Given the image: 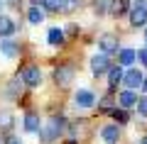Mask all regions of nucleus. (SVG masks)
<instances>
[{
    "mask_svg": "<svg viewBox=\"0 0 147 144\" xmlns=\"http://www.w3.org/2000/svg\"><path fill=\"white\" fill-rule=\"evenodd\" d=\"M98 46L103 49V54L118 52V37H115V34H103V37L98 39Z\"/></svg>",
    "mask_w": 147,
    "mask_h": 144,
    "instance_id": "nucleus-7",
    "label": "nucleus"
},
{
    "mask_svg": "<svg viewBox=\"0 0 147 144\" xmlns=\"http://www.w3.org/2000/svg\"><path fill=\"white\" fill-rule=\"evenodd\" d=\"M142 90H147V81H142Z\"/></svg>",
    "mask_w": 147,
    "mask_h": 144,
    "instance_id": "nucleus-29",
    "label": "nucleus"
},
{
    "mask_svg": "<svg viewBox=\"0 0 147 144\" xmlns=\"http://www.w3.org/2000/svg\"><path fill=\"white\" fill-rule=\"evenodd\" d=\"M118 103H120L123 110H127V108H132V105H137V95L132 90H123L120 95H118Z\"/></svg>",
    "mask_w": 147,
    "mask_h": 144,
    "instance_id": "nucleus-11",
    "label": "nucleus"
},
{
    "mask_svg": "<svg viewBox=\"0 0 147 144\" xmlns=\"http://www.w3.org/2000/svg\"><path fill=\"white\" fill-rule=\"evenodd\" d=\"M137 110L147 117V98H140V100H137Z\"/></svg>",
    "mask_w": 147,
    "mask_h": 144,
    "instance_id": "nucleus-25",
    "label": "nucleus"
},
{
    "mask_svg": "<svg viewBox=\"0 0 147 144\" xmlns=\"http://www.w3.org/2000/svg\"><path fill=\"white\" fill-rule=\"evenodd\" d=\"M93 103H96V95L91 90H79L76 93V105L79 108H93Z\"/></svg>",
    "mask_w": 147,
    "mask_h": 144,
    "instance_id": "nucleus-9",
    "label": "nucleus"
},
{
    "mask_svg": "<svg viewBox=\"0 0 147 144\" xmlns=\"http://www.w3.org/2000/svg\"><path fill=\"white\" fill-rule=\"evenodd\" d=\"M27 17H30L32 25H39V22L44 20V12L39 10V7H30V12H27Z\"/></svg>",
    "mask_w": 147,
    "mask_h": 144,
    "instance_id": "nucleus-18",
    "label": "nucleus"
},
{
    "mask_svg": "<svg viewBox=\"0 0 147 144\" xmlns=\"http://www.w3.org/2000/svg\"><path fill=\"white\" fill-rule=\"evenodd\" d=\"M47 39H49V44H52V46H61V42H64V32L59 29V27H52Z\"/></svg>",
    "mask_w": 147,
    "mask_h": 144,
    "instance_id": "nucleus-16",
    "label": "nucleus"
},
{
    "mask_svg": "<svg viewBox=\"0 0 147 144\" xmlns=\"http://www.w3.org/2000/svg\"><path fill=\"white\" fill-rule=\"evenodd\" d=\"M3 5H5V0H0V7H3Z\"/></svg>",
    "mask_w": 147,
    "mask_h": 144,
    "instance_id": "nucleus-31",
    "label": "nucleus"
},
{
    "mask_svg": "<svg viewBox=\"0 0 147 144\" xmlns=\"http://www.w3.org/2000/svg\"><path fill=\"white\" fill-rule=\"evenodd\" d=\"M22 83H25L27 88H37L39 83H42V71H39V66H25L20 73Z\"/></svg>",
    "mask_w": 147,
    "mask_h": 144,
    "instance_id": "nucleus-2",
    "label": "nucleus"
},
{
    "mask_svg": "<svg viewBox=\"0 0 147 144\" xmlns=\"http://www.w3.org/2000/svg\"><path fill=\"white\" fill-rule=\"evenodd\" d=\"M120 81H123V66H120V64H118V66H110L108 68V86L115 88Z\"/></svg>",
    "mask_w": 147,
    "mask_h": 144,
    "instance_id": "nucleus-13",
    "label": "nucleus"
},
{
    "mask_svg": "<svg viewBox=\"0 0 147 144\" xmlns=\"http://www.w3.org/2000/svg\"><path fill=\"white\" fill-rule=\"evenodd\" d=\"M137 59H140V64H142V66H147V46L137 52Z\"/></svg>",
    "mask_w": 147,
    "mask_h": 144,
    "instance_id": "nucleus-26",
    "label": "nucleus"
},
{
    "mask_svg": "<svg viewBox=\"0 0 147 144\" xmlns=\"http://www.w3.org/2000/svg\"><path fill=\"white\" fill-rule=\"evenodd\" d=\"M145 42H147V32H145Z\"/></svg>",
    "mask_w": 147,
    "mask_h": 144,
    "instance_id": "nucleus-33",
    "label": "nucleus"
},
{
    "mask_svg": "<svg viewBox=\"0 0 147 144\" xmlns=\"http://www.w3.org/2000/svg\"><path fill=\"white\" fill-rule=\"evenodd\" d=\"M20 81H22V78H15V81L10 83V88H7V95H10V98H12V95H17V86H20Z\"/></svg>",
    "mask_w": 147,
    "mask_h": 144,
    "instance_id": "nucleus-24",
    "label": "nucleus"
},
{
    "mask_svg": "<svg viewBox=\"0 0 147 144\" xmlns=\"http://www.w3.org/2000/svg\"><path fill=\"white\" fill-rule=\"evenodd\" d=\"M137 59V52H132V49H120V56H118V64L120 66H132Z\"/></svg>",
    "mask_w": 147,
    "mask_h": 144,
    "instance_id": "nucleus-14",
    "label": "nucleus"
},
{
    "mask_svg": "<svg viewBox=\"0 0 147 144\" xmlns=\"http://www.w3.org/2000/svg\"><path fill=\"white\" fill-rule=\"evenodd\" d=\"M113 117H115V122H118V125H125L127 120H130L125 110H113Z\"/></svg>",
    "mask_w": 147,
    "mask_h": 144,
    "instance_id": "nucleus-23",
    "label": "nucleus"
},
{
    "mask_svg": "<svg viewBox=\"0 0 147 144\" xmlns=\"http://www.w3.org/2000/svg\"><path fill=\"white\" fill-rule=\"evenodd\" d=\"M140 144H147V137H142V139H140Z\"/></svg>",
    "mask_w": 147,
    "mask_h": 144,
    "instance_id": "nucleus-30",
    "label": "nucleus"
},
{
    "mask_svg": "<svg viewBox=\"0 0 147 144\" xmlns=\"http://www.w3.org/2000/svg\"><path fill=\"white\" fill-rule=\"evenodd\" d=\"M54 81H57V86H59V88L71 86V81H74V66H69V64L59 66L57 71H54Z\"/></svg>",
    "mask_w": 147,
    "mask_h": 144,
    "instance_id": "nucleus-3",
    "label": "nucleus"
},
{
    "mask_svg": "<svg viewBox=\"0 0 147 144\" xmlns=\"http://www.w3.org/2000/svg\"><path fill=\"white\" fill-rule=\"evenodd\" d=\"M142 81H145V78H142V73L137 71V68H130V71L123 76V83H125L130 90H135V88H142Z\"/></svg>",
    "mask_w": 147,
    "mask_h": 144,
    "instance_id": "nucleus-5",
    "label": "nucleus"
},
{
    "mask_svg": "<svg viewBox=\"0 0 147 144\" xmlns=\"http://www.w3.org/2000/svg\"><path fill=\"white\" fill-rule=\"evenodd\" d=\"M108 7H110V5L105 3V0H93V10H96V15H103Z\"/></svg>",
    "mask_w": 147,
    "mask_h": 144,
    "instance_id": "nucleus-22",
    "label": "nucleus"
},
{
    "mask_svg": "<svg viewBox=\"0 0 147 144\" xmlns=\"http://www.w3.org/2000/svg\"><path fill=\"white\" fill-rule=\"evenodd\" d=\"M108 68H110V64H108V54H96V56L91 59V71H93L96 76L105 73Z\"/></svg>",
    "mask_w": 147,
    "mask_h": 144,
    "instance_id": "nucleus-4",
    "label": "nucleus"
},
{
    "mask_svg": "<svg viewBox=\"0 0 147 144\" xmlns=\"http://www.w3.org/2000/svg\"><path fill=\"white\" fill-rule=\"evenodd\" d=\"M127 10H130V0H113L110 3V15L115 17H123Z\"/></svg>",
    "mask_w": 147,
    "mask_h": 144,
    "instance_id": "nucleus-12",
    "label": "nucleus"
},
{
    "mask_svg": "<svg viewBox=\"0 0 147 144\" xmlns=\"http://www.w3.org/2000/svg\"><path fill=\"white\" fill-rule=\"evenodd\" d=\"M130 22H132L135 27H142V25H147V7H145V5L135 7V10L130 12Z\"/></svg>",
    "mask_w": 147,
    "mask_h": 144,
    "instance_id": "nucleus-8",
    "label": "nucleus"
},
{
    "mask_svg": "<svg viewBox=\"0 0 147 144\" xmlns=\"http://www.w3.org/2000/svg\"><path fill=\"white\" fill-rule=\"evenodd\" d=\"M0 127H3V129H10L12 127V115L10 113H0Z\"/></svg>",
    "mask_w": 147,
    "mask_h": 144,
    "instance_id": "nucleus-21",
    "label": "nucleus"
},
{
    "mask_svg": "<svg viewBox=\"0 0 147 144\" xmlns=\"http://www.w3.org/2000/svg\"><path fill=\"white\" fill-rule=\"evenodd\" d=\"M79 5H81V0H64L61 3V12H71V10H76Z\"/></svg>",
    "mask_w": 147,
    "mask_h": 144,
    "instance_id": "nucleus-20",
    "label": "nucleus"
},
{
    "mask_svg": "<svg viewBox=\"0 0 147 144\" xmlns=\"http://www.w3.org/2000/svg\"><path fill=\"white\" fill-rule=\"evenodd\" d=\"M64 125H66V122H64V117H54L52 122L47 125V127H44V129H39L37 134H39V137H42L44 142H54V139L59 137V132L64 129Z\"/></svg>",
    "mask_w": 147,
    "mask_h": 144,
    "instance_id": "nucleus-1",
    "label": "nucleus"
},
{
    "mask_svg": "<svg viewBox=\"0 0 147 144\" xmlns=\"http://www.w3.org/2000/svg\"><path fill=\"white\" fill-rule=\"evenodd\" d=\"M25 129H27V132H32V134L39 132V117H37L34 113H27L25 115Z\"/></svg>",
    "mask_w": 147,
    "mask_h": 144,
    "instance_id": "nucleus-15",
    "label": "nucleus"
},
{
    "mask_svg": "<svg viewBox=\"0 0 147 144\" xmlns=\"http://www.w3.org/2000/svg\"><path fill=\"white\" fill-rule=\"evenodd\" d=\"M61 3H64V0H42V7L57 12V10H61Z\"/></svg>",
    "mask_w": 147,
    "mask_h": 144,
    "instance_id": "nucleus-19",
    "label": "nucleus"
},
{
    "mask_svg": "<svg viewBox=\"0 0 147 144\" xmlns=\"http://www.w3.org/2000/svg\"><path fill=\"white\" fill-rule=\"evenodd\" d=\"M103 110H110V98H103Z\"/></svg>",
    "mask_w": 147,
    "mask_h": 144,
    "instance_id": "nucleus-28",
    "label": "nucleus"
},
{
    "mask_svg": "<svg viewBox=\"0 0 147 144\" xmlns=\"http://www.w3.org/2000/svg\"><path fill=\"white\" fill-rule=\"evenodd\" d=\"M15 32H17V25L10 17L0 15V37H10V34H15Z\"/></svg>",
    "mask_w": 147,
    "mask_h": 144,
    "instance_id": "nucleus-10",
    "label": "nucleus"
},
{
    "mask_svg": "<svg viewBox=\"0 0 147 144\" xmlns=\"http://www.w3.org/2000/svg\"><path fill=\"white\" fill-rule=\"evenodd\" d=\"M0 52L5 54L7 59H12V56H17V44H15V42H10V39H5L3 44H0Z\"/></svg>",
    "mask_w": 147,
    "mask_h": 144,
    "instance_id": "nucleus-17",
    "label": "nucleus"
},
{
    "mask_svg": "<svg viewBox=\"0 0 147 144\" xmlns=\"http://www.w3.org/2000/svg\"><path fill=\"white\" fill-rule=\"evenodd\" d=\"M66 144H76V142H66Z\"/></svg>",
    "mask_w": 147,
    "mask_h": 144,
    "instance_id": "nucleus-32",
    "label": "nucleus"
},
{
    "mask_svg": "<svg viewBox=\"0 0 147 144\" xmlns=\"http://www.w3.org/2000/svg\"><path fill=\"white\" fill-rule=\"evenodd\" d=\"M100 137H103L105 144H118V139H120V127H118V125H105V127L100 129Z\"/></svg>",
    "mask_w": 147,
    "mask_h": 144,
    "instance_id": "nucleus-6",
    "label": "nucleus"
},
{
    "mask_svg": "<svg viewBox=\"0 0 147 144\" xmlns=\"http://www.w3.org/2000/svg\"><path fill=\"white\" fill-rule=\"evenodd\" d=\"M5 144H22V142H20L17 137H7V142H5Z\"/></svg>",
    "mask_w": 147,
    "mask_h": 144,
    "instance_id": "nucleus-27",
    "label": "nucleus"
}]
</instances>
